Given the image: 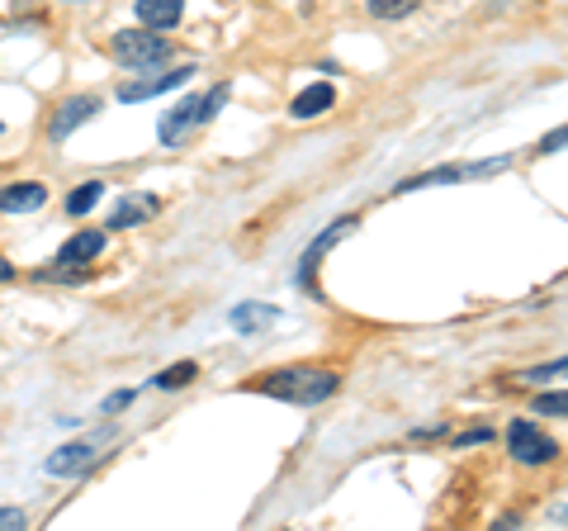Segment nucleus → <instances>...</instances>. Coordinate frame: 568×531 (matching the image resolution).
Segmentation results:
<instances>
[{
  "mask_svg": "<svg viewBox=\"0 0 568 531\" xmlns=\"http://www.w3.org/2000/svg\"><path fill=\"white\" fill-rule=\"evenodd\" d=\"M341 385L337 370H322V366H294V370H270V375H261L251 389H261V394H270V399H284V403H322L332 399Z\"/></svg>",
  "mask_w": 568,
  "mask_h": 531,
  "instance_id": "nucleus-1",
  "label": "nucleus"
},
{
  "mask_svg": "<svg viewBox=\"0 0 568 531\" xmlns=\"http://www.w3.org/2000/svg\"><path fill=\"white\" fill-rule=\"evenodd\" d=\"M280 318H284V313L275 309V304H251V299H247V304H237V309L228 313V323H232L237 332H247V337H256V332L275 328Z\"/></svg>",
  "mask_w": 568,
  "mask_h": 531,
  "instance_id": "nucleus-12",
  "label": "nucleus"
},
{
  "mask_svg": "<svg viewBox=\"0 0 568 531\" xmlns=\"http://www.w3.org/2000/svg\"><path fill=\"white\" fill-rule=\"evenodd\" d=\"M48 204V185L38 181H15L0 190V214H34Z\"/></svg>",
  "mask_w": 568,
  "mask_h": 531,
  "instance_id": "nucleus-10",
  "label": "nucleus"
},
{
  "mask_svg": "<svg viewBox=\"0 0 568 531\" xmlns=\"http://www.w3.org/2000/svg\"><path fill=\"white\" fill-rule=\"evenodd\" d=\"M195 375H199L195 361H180V366H166V370L157 375V389H185L190 380H195Z\"/></svg>",
  "mask_w": 568,
  "mask_h": 531,
  "instance_id": "nucleus-17",
  "label": "nucleus"
},
{
  "mask_svg": "<svg viewBox=\"0 0 568 531\" xmlns=\"http://www.w3.org/2000/svg\"><path fill=\"white\" fill-rule=\"evenodd\" d=\"M100 441H109V432H100V437H86V441H71V446H57L43 470H48V475H62V479L81 475V470H90L95 460L105 456V451H100Z\"/></svg>",
  "mask_w": 568,
  "mask_h": 531,
  "instance_id": "nucleus-5",
  "label": "nucleus"
},
{
  "mask_svg": "<svg viewBox=\"0 0 568 531\" xmlns=\"http://www.w3.org/2000/svg\"><path fill=\"white\" fill-rule=\"evenodd\" d=\"M223 100H228V86H213L209 95H185V100H180L176 110H166V114H161V124H157L161 143H166V147L180 143V138H185V129H190V124H204V119H213Z\"/></svg>",
  "mask_w": 568,
  "mask_h": 531,
  "instance_id": "nucleus-2",
  "label": "nucleus"
},
{
  "mask_svg": "<svg viewBox=\"0 0 568 531\" xmlns=\"http://www.w3.org/2000/svg\"><path fill=\"white\" fill-rule=\"evenodd\" d=\"M554 375H564V361H554V366H535V370H526V380H535V385H545V380H554Z\"/></svg>",
  "mask_w": 568,
  "mask_h": 531,
  "instance_id": "nucleus-21",
  "label": "nucleus"
},
{
  "mask_svg": "<svg viewBox=\"0 0 568 531\" xmlns=\"http://www.w3.org/2000/svg\"><path fill=\"white\" fill-rule=\"evenodd\" d=\"M152 209H157V200H119L114 214H109V223H114V228H138Z\"/></svg>",
  "mask_w": 568,
  "mask_h": 531,
  "instance_id": "nucleus-16",
  "label": "nucleus"
},
{
  "mask_svg": "<svg viewBox=\"0 0 568 531\" xmlns=\"http://www.w3.org/2000/svg\"><path fill=\"white\" fill-rule=\"evenodd\" d=\"M185 15V0H138V19L147 29H171Z\"/></svg>",
  "mask_w": 568,
  "mask_h": 531,
  "instance_id": "nucleus-14",
  "label": "nucleus"
},
{
  "mask_svg": "<svg viewBox=\"0 0 568 531\" xmlns=\"http://www.w3.org/2000/svg\"><path fill=\"white\" fill-rule=\"evenodd\" d=\"M10 527H24V513L19 508H0V531H10Z\"/></svg>",
  "mask_w": 568,
  "mask_h": 531,
  "instance_id": "nucleus-22",
  "label": "nucleus"
},
{
  "mask_svg": "<svg viewBox=\"0 0 568 531\" xmlns=\"http://www.w3.org/2000/svg\"><path fill=\"white\" fill-rule=\"evenodd\" d=\"M559 143H564V129H554L545 143H540V152H559Z\"/></svg>",
  "mask_w": 568,
  "mask_h": 531,
  "instance_id": "nucleus-23",
  "label": "nucleus"
},
{
  "mask_svg": "<svg viewBox=\"0 0 568 531\" xmlns=\"http://www.w3.org/2000/svg\"><path fill=\"white\" fill-rule=\"evenodd\" d=\"M0 280H15V266H10L5 257H0Z\"/></svg>",
  "mask_w": 568,
  "mask_h": 531,
  "instance_id": "nucleus-24",
  "label": "nucleus"
},
{
  "mask_svg": "<svg viewBox=\"0 0 568 531\" xmlns=\"http://www.w3.org/2000/svg\"><path fill=\"white\" fill-rule=\"evenodd\" d=\"M332 105H337V91H332L327 81H313L308 91L294 95V105H289V114H294V119H318V114H327Z\"/></svg>",
  "mask_w": 568,
  "mask_h": 531,
  "instance_id": "nucleus-13",
  "label": "nucleus"
},
{
  "mask_svg": "<svg viewBox=\"0 0 568 531\" xmlns=\"http://www.w3.org/2000/svg\"><path fill=\"white\" fill-rule=\"evenodd\" d=\"M100 200H105V181H81L67 195V214H71V219H81V214H90Z\"/></svg>",
  "mask_w": 568,
  "mask_h": 531,
  "instance_id": "nucleus-15",
  "label": "nucleus"
},
{
  "mask_svg": "<svg viewBox=\"0 0 568 531\" xmlns=\"http://www.w3.org/2000/svg\"><path fill=\"white\" fill-rule=\"evenodd\" d=\"M0 129H5V124H0Z\"/></svg>",
  "mask_w": 568,
  "mask_h": 531,
  "instance_id": "nucleus-25",
  "label": "nucleus"
},
{
  "mask_svg": "<svg viewBox=\"0 0 568 531\" xmlns=\"http://www.w3.org/2000/svg\"><path fill=\"white\" fill-rule=\"evenodd\" d=\"M417 10V0H370V15L374 19H403Z\"/></svg>",
  "mask_w": 568,
  "mask_h": 531,
  "instance_id": "nucleus-18",
  "label": "nucleus"
},
{
  "mask_svg": "<svg viewBox=\"0 0 568 531\" xmlns=\"http://www.w3.org/2000/svg\"><path fill=\"white\" fill-rule=\"evenodd\" d=\"M564 408H568V399L554 389V394H545V399L535 403V413H550V418H564Z\"/></svg>",
  "mask_w": 568,
  "mask_h": 531,
  "instance_id": "nucleus-19",
  "label": "nucleus"
},
{
  "mask_svg": "<svg viewBox=\"0 0 568 531\" xmlns=\"http://www.w3.org/2000/svg\"><path fill=\"white\" fill-rule=\"evenodd\" d=\"M100 252H105V233L86 228V233H76V238H67L57 247V266H90Z\"/></svg>",
  "mask_w": 568,
  "mask_h": 531,
  "instance_id": "nucleus-11",
  "label": "nucleus"
},
{
  "mask_svg": "<svg viewBox=\"0 0 568 531\" xmlns=\"http://www.w3.org/2000/svg\"><path fill=\"white\" fill-rule=\"evenodd\" d=\"M109 53H114V62H124V67H133V72H142V67H157V62H166V57H171V43H166L161 34L119 29V34L109 38Z\"/></svg>",
  "mask_w": 568,
  "mask_h": 531,
  "instance_id": "nucleus-3",
  "label": "nucleus"
},
{
  "mask_svg": "<svg viewBox=\"0 0 568 531\" xmlns=\"http://www.w3.org/2000/svg\"><path fill=\"white\" fill-rule=\"evenodd\" d=\"M95 114H100V100H95V95H71L67 105H62V110H57V119H53V138H71V133L81 129V124H90V119H95Z\"/></svg>",
  "mask_w": 568,
  "mask_h": 531,
  "instance_id": "nucleus-9",
  "label": "nucleus"
},
{
  "mask_svg": "<svg viewBox=\"0 0 568 531\" xmlns=\"http://www.w3.org/2000/svg\"><path fill=\"white\" fill-rule=\"evenodd\" d=\"M195 72L199 67H176V72H161V76H152V81H128V86H119V100H124V105H133V100H152V95H161V91L185 86Z\"/></svg>",
  "mask_w": 568,
  "mask_h": 531,
  "instance_id": "nucleus-8",
  "label": "nucleus"
},
{
  "mask_svg": "<svg viewBox=\"0 0 568 531\" xmlns=\"http://www.w3.org/2000/svg\"><path fill=\"white\" fill-rule=\"evenodd\" d=\"M355 228H360V219H355V214H346V219H337L332 228H327V233H322V238L308 242V252H303V261H299V275H294V280H299L303 290L313 285V271H318V261L327 257V252H332V247H337L341 238H351Z\"/></svg>",
  "mask_w": 568,
  "mask_h": 531,
  "instance_id": "nucleus-6",
  "label": "nucleus"
},
{
  "mask_svg": "<svg viewBox=\"0 0 568 531\" xmlns=\"http://www.w3.org/2000/svg\"><path fill=\"white\" fill-rule=\"evenodd\" d=\"M128 403H133V389H119V394H109V399L100 403V413H109V418H114V413H119V408H128Z\"/></svg>",
  "mask_w": 568,
  "mask_h": 531,
  "instance_id": "nucleus-20",
  "label": "nucleus"
},
{
  "mask_svg": "<svg viewBox=\"0 0 568 531\" xmlns=\"http://www.w3.org/2000/svg\"><path fill=\"white\" fill-rule=\"evenodd\" d=\"M507 157H497V162H460V166H441V171H426V176H412L403 181L398 190H422V185H450V181H474V176H488V171H502Z\"/></svg>",
  "mask_w": 568,
  "mask_h": 531,
  "instance_id": "nucleus-7",
  "label": "nucleus"
},
{
  "mask_svg": "<svg viewBox=\"0 0 568 531\" xmlns=\"http://www.w3.org/2000/svg\"><path fill=\"white\" fill-rule=\"evenodd\" d=\"M507 446H512V456L521 460V465H550V460L559 456V441H550L526 418H516L512 427H507Z\"/></svg>",
  "mask_w": 568,
  "mask_h": 531,
  "instance_id": "nucleus-4",
  "label": "nucleus"
}]
</instances>
